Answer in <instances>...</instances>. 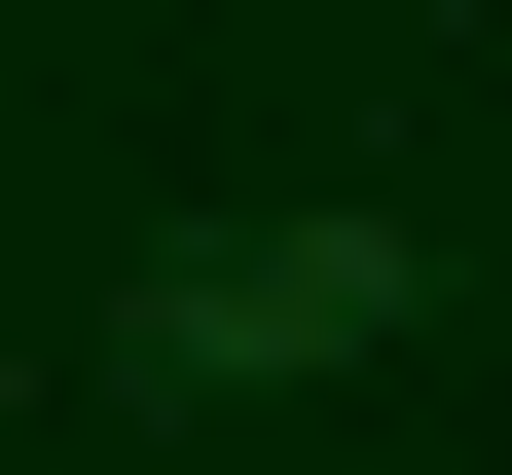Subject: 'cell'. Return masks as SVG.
<instances>
[{
  "instance_id": "6da1fadb",
  "label": "cell",
  "mask_w": 512,
  "mask_h": 475,
  "mask_svg": "<svg viewBox=\"0 0 512 475\" xmlns=\"http://www.w3.org/2000/svg\"><path fill=\"white\" fill-rule=\"evenodd\" d=\"M366 329H439V220H220V256H147V402H293Z\"/></svg>"
}]
</instances>
